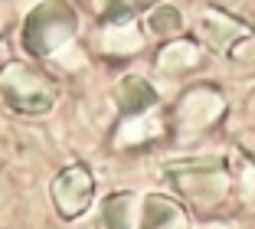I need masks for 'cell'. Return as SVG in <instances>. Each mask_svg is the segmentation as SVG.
Instances as JSON below:
<instances>
[{"label":"cell","mask_w":255,"mask_h":229,"mask_svg":"<svg viewBox=\"0 0 255 229\" xmlns=\"http://www.w3.org/2000/svg\"><path fill=\"white\" fill-rule=\"evenodd\" d=\"M141 229H190L187 210L177 200L164 197V193H150L144 200V223Z\"/></svg>","instance_id":"cell-5"},{"label":"cell","mask_w":255,"mask_h":229,"mask_svg":"<svg viewBox=\"0 0 255 229\" xmlns=\"http://www.w3.org/2000/svg\"><path fill=\"white\" fill-rule=\"evenodd\" d=\"M170 177H173V184H177V190L206 216H213L226 203V197H229V177H226L223 161L173 164Z\"/></svg>","instance_id":"cell-2"},{"label":"cell","mask_w":255,"mask_h":229,"mask_svg":"<svg viewBox=\"0 0 255 229\" xmlns=\"http://www.w3.org/2000/svg\"><path fill=\"white\" fill-rule=\"evenodd\" d=\"M0 95L20 115H43L56 105V82L36 66L13 62L0 75Z\"/></svg>","instance_id":"cell-3"},{"label":"cell","mask_w":255,"mask_h":229,"mask_svg":"<svg viewBox=\"0 0 255 229\" xmlns=\"http://www.w3.org/2000/svg\"><path fill=\"white\" fill-rule=\"evenodd\" d=\"M131 197H134V193H125V190L105 197L95 229H131V203H134Z\"/></svg>","instance_id":"cell-6"},{"label":"cell","mask_w":255,"mask_h":229,"mask_svg":"<svg viewBox=\"0 0 255 229\" xmlns=\"http://www.w3.org/2000/svg\"><path fill=\"white\" fill-rule=\"evenodd\" d=\"M75 26H79V16L69 3L62 0H46L33 10L26 20H23V49L43 59V56H53L62 46L72 39Z\"/></svg>","instance_id":"cell-1"},{"label":"cell","mask_w":255,"mask_h":229,"mask_svg":"<svg viewBox=\"0 0 255 229\" xmlns=\"http://www.w3.org/2000/svg\"><path fill=\"white\" fill-rule=\"evenodd\" d=\"M150 30L157 33V36H170V33H177V30H180V13L170 10V7L150 13Z\"/></svg>","instance_id":"cell-8"},{"label":"cell","mask_w":255,"mask_h":229,"mask_svg":"<svg viewBox=\"0 0 255 229\" xmlns=\"http://www.w3.org/2000/svg\"><path fill=\"white\" fill-rule=\"evenodd\" d=\"M49 197H53V207L62 220H79L85 210L92 207V197H95V177L85 164H69L49 184Z\"/></svg>","instance_id":"cell-4"},{"label":"cell","mask_w":255,"mask_h":229,"mask_svg":"<svg viewBox=\"0 0 255 229\" xmlns=\"http://www.w3.org/2000/svg\"><path fill=\"white\" fill-rule=\"evenodd\" d=\"M118 89H121V92H131V102L121 105V111H125V115H137V111L150 108V105L157 102L154 89H150V85H147L144 79H137V75H128V79H121Z\"/></svg>","instance_id":"cell-7"}]
</instances>
